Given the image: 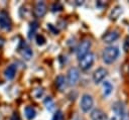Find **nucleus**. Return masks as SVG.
<instances>
[{"label": "nucleus", "instance_id": "1", "mask_svg": "<svg viewBox=\"0 0 129 120\" xmlns=\"http://www.w3.org/2000/svg\"><path fill=\"white\" fill-rule=\"evenodd\" d=\"M118 55H119V49L116 46H107L106 48H104L102 52L103 61L106 64H112L113 62L116 61Z\"/></svg>", "mask_w": 129, "mask_h": 120}, {"label": "nucleus", "instance_id": "2", "mask_svg": "<svg viewBox=\"0 0 129 120\" xmlns=\"http://www.w3.org/2000/svg\"><path fill=\"white\" fill-rule=\"evenodd\" d=\"M91 47V41L90 39H84L81 41V43L79 44L78 48H77V56L79 58V61L85 56L87 53H89V49Z\"/></svg>", "mask_w": 129, "mask_h": 120}, {"label": "nucleus", "instance_id": "3", "mask_svg": "<svg viewBox=\"0 0 129 120\" xmlns=\"http://www.w3.org/2000/svg\"><path fill=\"white\" fill-rule=\"evenodd\" d=\"M93 104H94V100H93L92 96L89 94H84L82 97L81 103H80V107H81L82 111L83 112H89L92 109Z\"/></svg>", "mask_w": 129, "mask_h": 120}, {"label": "nucleus", "instance_id": "4", "mask_svg": "<svg viewBox=\"0 0 129 120\" xmlns=\"http://www.w3.org/2000/svg\"><path fill=\"white\" fill-rule=\"evenodd\" d=\"M95 61V54L92 52L87 53L85 56H83L80 59V67L82 70H88L92 67L93 63Z\"/></svg>", "mask_w": 129, "mask_h": 120}, {"label": "nucleus", "instance_id": "5", "mask_svg": "<svg viewBox=\"0 0 129 120\" xmlns=\"http://www.w3.org/2000/svg\"><path fill=\"white\" fill-rule=\"evenodd\" d=\"M80 78V72L77 68H71L68 71V84L70 86H75Z\"/></svg>", "mask_w": 129, "mask_h": 120}, {"label": "nucleus", "instance_id": "6", "mask_svg": "<svg viewBox=\"0 0 129 120\" xmlns=\"http://www.w3.org/2000/svg\"><path fill=\"white\" fill-rule=\"evenodd\" d=\"M107 76V70L105 68H98L93 74V81L95 84L101 83Z\"/></svg>", "mask_w": 129, "mask_h": 120}, {"label": "nucleus", "instance_id": "7", "mask_svg": "<svg viewBox=\"0 0 129 120\" xmlns=\"http://www.w3.org/2000/svg\"><path fill=\"white\" fill-rule=\"evenodd\" d=\"M0 27L5 30H9L11 28V20L6 12L0 13Z\"/></svg>", "mask_w": 129, "mask_h": 120}, {"label": "nucleus", "instance_id": "8", "mask_svg": "<svg viewBox=\"0 0 129 120\" xmlns=\"http://www.w3.org/2000/svg\"><path fill=\"white\" fill-rule=\"evenodd\" d=\"M33 12H34L35 17H37V18L43 17L44 14L46 13V6H45V4H44L43 2L38 1V2L36 3L35 7H34V11H33Z\"/></svg>", "mask_w": 129, "mask_h": 120}, {"label": "nucleus", "instance_id": "9", "mask_svg": "<svg viewBox=\"0 0 129 120\" xmlns=\"http://www.w3.org/2000/svg\"><path fill=\"white\" fill-rule=\"evenodd\" d=\"M91 119L92 120H107L108 117L105 114V112L102 111L101 109H94L91 112Z\"/></svg>", "mask_w": 129, "mask_h": 120}, {"label": "nucleus", "instance_id": "10", "mask_svg": "<svg viewBox=\"0 0 129 120\" xmlns=\"http://www.w3.org/2000/svg\"><path fill=\"white\" fill-rule=\"evenodd\" d=\"M118 37H119V33H118L117 31H109V32H107L105 35H103L102 38H103L104 42L110 43V42L115 41Z\"/></svg>", "mask_w": 129, "mask_h": 120}, {"label": "nucleus", "instance_id": "11", "mask_svg": "<svg viewBox=\"0 0 129 120\" xmlns=\"http://www.w3.org/2000/svg\"><path fill=\"white\" fill-rule=\"evenodd\" d=\"M15 74H16V66L13 65V64L10 65V66H8V67L6 68V70L4 71V76H5V78L8 79V80L13 79L14 76H15Z\"/></svg>", "mask_w": 129, "mask_h": 120}, {"label": "nucleus", "instance_id": "12", "mask_svg": "<svg viewBox=\"0 0 129 120\" xmlns=\"http://www.w3.org/2000/svg\"><path fill=\"white\" fill-rule=\"evenodd\" d=\"M122 12H123V10H122V7H121V6H119V5L115 6V7L111 10V12H110V19H111V20H116V19H118V17L122 14Z\"/></svg>", "mask_w": 129, "mask_h": 120}, {"label": "nucleus", "instance_id": "13", "mask_svg": "<svg viewBox=\"0 0 129 120\" xmlns=\"http://www.w3.org/2000/svg\"><path fill=\"white\" fill-rule=\"evenodd\" d=\"M66 85H67V83H66L64 77H63L62 75H58V76L55 78V86H56V88H57L59 91H63L64 88H66Z\"/></svg>", "mask_w": 129, "mask_h": 120}, {"label": "nucleus", "instance_id": "14", "mask_svg": "<svg viewBox=\"0 0 129 120\" xmlns=\"http://www.w3.org/2000/svg\"><path fill=\"white\" fill-rule=\"evenodd\" d=\"M19 52L22 55V57L25 59H30L32 57V50L27 45H24L23 47L19 48Z\"/></svg>", "mask_w": 129, "mask_h": 120}, {"label": "nucleus", "instance_id": "15", "mask_svg": "<svg viewBox=\"0 0 129 120\" xmlns=\"http://www.w3.org/2000/svg\"><path fill=\"white\" fill-rule=\"evenodd\" d=\"M112 90H113L112 84L110 82H104V84H103V96L104 97L109 96L112 93Z\"/></svg>", "mask_w": 129, "mask_h": 120}, {"label": "nucleus", "instance_id": "16", "mask_svg": "<svg viewBox=\"0 0 129 120\" xmlns=\"http://www.w3.org/2000/svg\"><path fill=\"white\" fill-rule=\"evenodd\" d=\"M113 110H114V111H115V113H116L117 115H119L120 117H121V116H123V115L125 114L124 106H123V104H122V103H120V102L116 103V104L113 106Z\"/></svg>", "mask_w": 129, "mask_h": 120}, {"label": "nucleus", "instance_id": "17", "mask_svg": "<svg viewBox=\"0 0 129 120\" xmlns=\"http://www.w3.org/2000/svg\"><path fill=\"white\" fill-rule=\"evenodd\" d=\"M24 112H25V117H26L28 120H32V119L35 117V115H36V112H35L34 108H32V107H30V106L25 107Z\"/></svg>", "mask_w": 129, "mask_h": 120}, {"label": "nucleus", "instance_id": "18", "mask_svg": "<svg viewBox=\"0 0 129 120\" xmlns=\"http://www.w3.org/2000/svg\"><path fill=\"white\" fill-rule=\"evenodd\" d=\"M36 29H37V22L36 21H32L30 23V28H29V31H28V38L29 39L32 38V36L34 35Z\"/></svg>", "mask_w": 129, "mask_h": 120}, {"label": "nucleus", "instance_id": "19", "mask_svg": "<svg viewBox=\"0 0 129 120\" xmlns=\"http://www.w3.org/2000/svg\"><path fill=\"white\" fill-rule=\"evenodd\" d=\"M44 105H45V108L48 111H52L54 109V103H53V101H52V99L50 97H47L44 100Z\"/></svg>", "mask_w": 129, "mask_h": 120}, {"label": "nucleus", "instance_id": "20", "mask_svg": "<svg viewBox=\"0 0 129 120\" xmlns=\"http://www.w3.org/2000/svg\"><path fill=\"white\" fill-rule=\"evenodd\" d=\"M52 120H64L62 112H61L60 110H57V111L54 113V115H53V117H52Z\"/></svg>", "mask_w": 129, "mask_h": 120}, {"label": "nucleus", "instance_id": "21", "mask_svg": "<svg viewBox=\"0 0 129 120\" xmlns=\"http://www.w3.org/2000/svg\"><path fill=\"white\" fill-rule=\"evenodd\" d=\"M36 43H37L38 45H43V44L45 43V38H44V36L41 35V34H37V35H36Z\"/></svg>", "mask_w": 129, "mask_h": 120}, {"label": "nucleus", "instance_id": "22", "mask_svg": "<svg viewBox=\"0 0 129 120\" xmlns=\"http://www.w3.org/2000/svg\"><path fill=\"white\" fill-rule=\"evenodd\" d=\"M61 9H62V6H61V4H60L59 2L53 3V5H52V7H51V10H52L53 12H55V11H60Z\"/></svg>", "mask_w": 129, "mask_h": 120}, {"label": "nucleus", "instance_id": "23", "mask_svg": "<svg viewBox=\"0 0 129 120\" xmlns=\"http://www.w3.org/2000/svg\"><path fill=\"white\" fill-rule=\"evenodd\" d=\"M123 48L125 51H128L129 50V36H127L124 40V43H123Z\"/></svg>", "mask_w": 129, "mask_h": 120}, {"label": "nucleus", "instance_id": "24", "mask_svg": "<svg viewBox=\"0 0 129 120\" xmlns=\"http://www.w3.org/2000/svg\"><path fill=\"white\" fill-rule=\"evenodd\" d=\"M10 120H21V119H20V117H19V115L17 113H14L12 115V117L10 118Z\"/></svg>", "mask_w": 129, "mask_h": 120}, {"label": "nucleus", "instance_id": "25", "mask_svg": "<svg viewBox=\"0 0 129 120\" xmlns=\"http://www.w3.org/2000/svg\"><path fill=\"white\" fill-rule=\"evenodd\" d=\"M120 120H129V117H128V115L125 113L123 116H121V117H120Z\"/></svg>", "mask_w": 129, "mask_h": 120}]
</instances>
